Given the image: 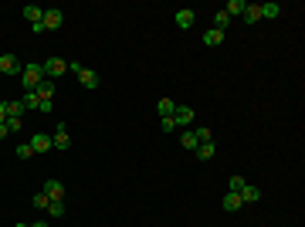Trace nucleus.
<instances>
[{
	"mask_svg": "<svg viewBox=\"0 0 305 227\" xmlns=\"http://www.w3.org/2000/svg\"><path fill=\"white\" fill-rule=\"evenodd\" d=\"M41 81H44V68H41V65H27V68L20 72V85H24V92H38Z\"/></svg>",
	"mask_w": 305,
	"mask_h": 227,
	"instance_id": "f257e3e1",
	"label": "nucleus"
},
{
	"mask_svg": "<svg viewBox=\"0 0 305 227\" xmlns=\"http://www.w3.org/2000/svg\"><path fill=\"white\" fill-rule=\"evenodd\" d=\"M41 68H44V78H51V81H55V78H61L65 72H68V61H61V58H48Z\"/></svg>",
	"mask_w": 305,
	"mask_h": 227,
	"instance_id": "f03ea898",
	"label": "nucleus"
},
{
	"mask_svg": "<svg viewBox=\"0 0 305 227\" xmlns=\"http://www.w3.org/2000/svg\"><path fill=\"white\" fill-rule=\"evenodd\" d=\"M27 146H31L34 152H48V150H55V139H51L48 133H34L31 139H27Z\"/></svg>",
	"mask_w": 305,
	"mask_h": 227,
	"instance_id": "7ed1b4c3",
	"label": "nucleus"
},
{
	"mask_svg": "<svg viewBox=\"0 0 305 227\" xmlns=\"http://www.w3.org/2000/svg\"><path fill=\"white\" fill-rule=\"evenodd\" d=\"M20 58L17 55H0V75H20Z\"/></svg>",
	"mask_w": 305,
	"mask_h": 227,
	"instance_id": "20e7f679",
	"label": "nucleus"
},
{
	"mask_svg": "<svg viewBox=\"0 0 305 227\" xmlns=\"http://www.w3.org/2000/svg\"><path fill=\"white\" fill-rule=\"evenodd\" d=\"M78 85L95 92L98 85H102V75H98V72H92V68H81V72H78Z\"/></svg>",
	"mask_w": 305,
	"mask_h": 227,
	"instance_id": "39448f33",
	"label": "nucleus"
},
{
	"mask_svg": "<svg viewBox=\"0 0 305 227\" xmlns=\"http://www.w3.org/2000/svg\"><path fill=\"white\" fill-rule=\"evenodd\" d=\"M51 139H55V150H72V136H68V126H65V122H58L55 126V136H51Z\"/></svg>",
	"mask_w": 305,
	"mask_h": 227,
	"instance_id": "423d86ee",
	"label": "nucleus"
},
{
	"mask_svg": "<svg viewBox=\"0 0 305 227\" xmlns=\"http://www.w3.org/2000/svg\"><path fill=\"white\" fill-rule=\"evenodd\" d=\"M197 119V112H193L190 105H176V112H173V122L176 126H183V129H190V122Z\"/></svg>",
	"mask_w": 305,
	"mask_h": 227,
	"instance_id": "0eeeda50",
	"label": "nucleus"
},
{
	"mask_svg": "<svg viewBox=\"0 0 305 227\" xmlns=\"http://www.w3.org/2000/svg\"><path fill=\"white\" fill-rule=\"evenodd\" d=\"M41 24H44V31H58V27L65 24V14H61L58 7H51V10H44V20H41Z\"/></svg>",
	"mask_w": 305,
	"mask_h": 227,
	"instance_id": "6e6552de",
	"label": "nucleus"
},
{
	"mask_svg": "<svg viewBox=\"0 0 305 227\" xmlns=\"http://www.w3.org/2000/svg\"><path fill=\"white\" fill-rule=\"evenodd\" d=\"M221 207L228 210V214H234V210H241V207H244V200H241V193H230V190H228V193L221 197Z\"/></svg>",
	"mask_w": 305,
	"mask_h": 227,
	"instance_id": "1a4fd4ad",
	"label": "nucleus"
},
{
	"mask_svg": "<svg viewBox=\"0 0 305 227\" xmlns=\"http://www.w3.org/2000/svg\"><path fill=\"white\" fill-rule=\"evenodd\" d=\"M44 193H48V200H65V183H61V180H48V183H44Z\"/></svg>",
	"mask_w": 305,
	"mask_h": 227,
	"instance_id": "9d476101",
	"label": "nucleus"
},
{
	"mask_svg": "<svg viewBox=\"0 0 305 227\" xmlns=\"http://www.w3.org/2000/svg\"><path fill=\"white\" fill-rule=\"evenodd\" d=\"M24 20H31V27H34V24H41V20H44V7H38V3H27V7H24Z\"/></svg>",
	"mask_w": 305,
	"mask_h": 227,
	"instance_id": "9b49d317",
	"label": "nucleus"
},
{
	"mask_svg": "<svg viewBox=\"0 0 305 227\" xmlns=\"http://www.w3.org/2000/svg\"><path fill=\"white\" fill-rule=\"evenodd\" d=\"M176 27H180V31H190L193 27V20H197V14H193V10H176Z\"/></svg>",
	"mask_w": 305,
	"mask_h": 227,
	"instance_id": "f8f14e48",
	"label": "nucleus"
},
{
	"mask_svg": "<svg viewBox=\"0 0 305 227\" xmlns=\"http://www.w3.org/2000/svg\"><path fill=\"white\" fill-rule=\"evenodd\" d=\"M241 17H244V24H248V27H251V24H258V20H261V3H248Z\"/></svg>",
	"mask_w": 305,
	"mask_h": 227,
	"instance_id": "ddd939ff",
	"label": "nucleus"
},
{
	"mask_svg": "<svg viewBox=\"0 0 305 227\" xmlns=\"http://www.w3.org/2000/svg\"><path fill=\"white\" fill-rule=\"evenodd\" d=\"M38 98H44V102H55V81L51 78H44L38 85Z\"/></svg>",
	"mask_w": 305,
	"mask_h": 227,
	"instance_id": "4468645a",
	"label": "nucleus"
},
{
	"mask_svg": "<svg viewBox=\"0 0 305 227\" xmlns=\"http://www.w3.org/2000/svg\"><path fill=\"white\" fill-rule=\"evenodd\" d=\"M156 112H159V119H170V115L176 112V102H173V98H159V102H156Z\"/></svg>",
	"mask_w": 305,
	"mask_h": 227,
	"instance_id": "2eb2a0df",
	"label": "nucleus"
},
{
	"mask_svg": "<svg viewBox=\"0 0 305 227\" xmlns=\"http://www.w3.org/2000/svg\"><path fill=\"white\" fill-rule=\"evenodd\" d=\"M204 44H207V48H217V44H224V31H217V27L204 31Z\"/></svg>",
	"mask_w": 305,
	"mask_h": 227,
	"instance_id": "dca6fc26",
	"label": "nucleus"
},
{
	"mask_svg": "<svg viewBox=\"0 0 305 227\" xmlns=\"http://www.w3.org/2000/svg\"><path fill=\"white\" fill-rule=\"evenodd\" d=\"M261 17H268V20L282 17V3H275V0H268V3H261Z\"/></svg>",
	"mask_w": 305,
	"mask_h": 227,
	"instance_id": "f3484780",
	"label": "nucleus"
},
{
	"mask_svg": "<svg viewBox=\"0 0 305 227\" xmlns=\"http://www.w3.org/2000/svg\"><path fill=\"white\" fill-rule=\"evenodd\" d=\"M44 214H48L51 221H58V217H65V200H51V204L44 207Z\"/></svg>",
	"mask_w": 305,
	"mask_h": 227,
	"instance_id": "a211bd4d",
	"label": "nucleus"
},
{
	"mask_svg": "<svg viewBox=\"0 0 305 227\" xmlns=\"http://www.w3.org/2000/svg\"><path fill=\"white\" fill-rule=\"evenodd\" d=\"M244 7H248L244 0H228V7H224V14H228V17H241V14H244Z\"/></svg>",
	"mask_w": 305,
	"mask_h": 227,
	"instance_id": "6ab92c4d",
	"label": "nucleus"
},
{
	"mask_svg": "<svg viewBox=\"0 0 305 227\" xmlns=\"http://www.w3.org/2000/svg\"><path fill=\"white\" fill-rule=\"evenodd\" d=\"M3 105H7V119H24V112H27L24 102H3Z\"/></svg>",
	"mask_w": 305,
	"mask_h": 227,
	"instance_id": "aec40b11",
	"label": "nucleus"
},
{
	"mask_svg": "<svg viewBox=\"0 0 305 227\" xmlns=\"http://www.w3.org/2000/svg\"><path fill=\"white\" fill-rule=\"evenodd\" d=\"M180 146H183V150H197V146H200V143H197V136H193V129H183V136H180Z\"/></svg>",
	"mask_w": 305,
	"mask_h": 227,
	"instance_id": "412c9836",
	"label": "nucleus"
},
{
	"mask_svg": "<svg viewBox=\"0 0 305 227\" xmlns=\"http://www.w3.org/2000/svg\"><path fill=\"white\" fill-rule=\"evenodd\" d=\"M241 200H244V204H254V200H261V187H244L241 190Z\"/></svg>",
	"mask_w": 305,
	"mask_h": 227,
	"instance_id": "4be33fe9",
	"label": "nucleus"
},
{
	"mask_svg": "<svg viewBox=\"0 0 305 227\" xmlns=\"http://www.w3.org/2000/svg\"><path fill=\"white\" fill-rule=\"evenodd\" d=\"M197 156H200V159H214V152H217V143H200V146H197Z\"/></svg>",
	"mask_w": 305,
	"mask_h": 227,
	"instance_id": "5701e85b",
	"label": "nucleus"
},
{
	"mask_svg": "<svg viewBox=\"0 0 305 227\" xmlns=\"http://www.w3.org/2000/svg\"><path fill=\"white\" fill-rule=\"evenodd\" d=\"M214 27H217V31H228L230 27V17L224 14V10H214Z\"/></svg>",
	"mask_w": 305,
	"mask_h": 227,
	"instance_id": "b1692460",
	"label": "nucleus"
},
{
	"mask_svg": "<svg viewBox=\"0 0 305 227\" xmlns=\"http://www.w3.org/2000/svg\"><path fill=\"white\" fill-rule=\"evenodd\" d=\"M20 102H24V109H38V105H41L38 92H24V98H20Z\"/></svg>",
	"mask_w": 305,
	"mask_h": 227,
	"instance_id": "393cba45",
	"label": "nucleus"
},
{
	"mask_svg": "<svg viewBox=\"0 0 305 227\" xmlns=\"http://www.w3.org/2000/svg\"><path fill=\"white\" fill-rule=\"evenodd\" d=\"M244 187H248V183H244V176H230V180H228V190H230V193H241Z\"/></svg>",
	"mask_w": 305,
	"mask_h": 227,
	"instance_id": "a878e982",
	"label": "nucleus"
},
{
	"mask_svg": "<svg viewBox=\"0 0 305 227\" xmlns=\"http://www.w3.org/2000/svg\"><path fill=\"white\" fill-rule=\"evenodd\" d=\"M31 204H34V207H38V210H44V207H48V204H51V200H48V193L41 190V193H34V197H31Z\"/></svg>",
	"mask_w": 305,
	"mask_h": 227,
	"instance_id": "bb28decb",
	"label": "nucleus"
},
{
	"mask_svg": "<svg viewBox=\"0 0 305 227\" xmlns=\"http://www.w3.org/2000/svg\"><path fill=\"white\" fill-rule=\"evenodd\" d=\"M193 136H197V143H214V133L204 129V126H200V129H193Z\"/></svg>",
	"mask_w": 305,
	"mask_h": 227,
	"instance_id": "cd10ccee",
	"label": "nucleus"
},
{
	"mask_svg": "<svg viewBox=\"0 0 305 227\" xmlns=\"http://www.w3.org/2000/svg\"><path fill=\"white\" fill-rule=\"evenodd\" d=\"M31 156H34V150H31L27 143H24V146H17V159H31Z\"/></svg>",
	"mask_w": 305,
	"mask_h": 227,
	"instance_id": "c85d7f7f",
	"label": "nucleus"
},
{
	"mask_svg": "<svg viewBox=\"0 0 305 227\" xmlns=\"http://www.w3.org/2000/svg\"><path fill=\"white\" fill-rule=\"evenodd\" d=\"M3 126H7V133H10V136H14V133H20V119H7Z\"/></svg>",
	"mask_w": 305,
	"mask_h": 227,
	"instance_id": "c756f323",
	"label": "nucleus"
},
{
	"mask_svg": "<svg viewBox=\"0 0 305 227\" xmlns=\"http://www.w3.org/2000/svg\"><path fill=\"white\" fill-rule=\"evenodd\" d=\"M38 112H44V115H51V112H55V102H44V98H41V105H38Z\"/></svg>",
	"mask_w": 305,
	"mask_h": 227,
	"instance_id": "7c9ffc66",
	"label": "nucleus"
},
{
	"mask_svg": "<svg viewBox=\"0 0 305 227\" xmlns=\"http://www.w3.org/2000/svg\"><path fill=\"white\" fill-rule=\"evenodd\" d=\"M159 126H163V133H173V129H176V122H173V115H170V119H159Z\"/></svg>",
	"mask_w": 305,
	"mask_h": 227,
	"instance_id": "2f4dec72",
	"label": "nucleus"
},
{
	"mask_svg": "<svg viewBox=\"0 0 305 227\" xmlns=\"http://www.w3.org/2000/svg\"><path fill=\"white\" fill-rule=\"evenodd\" d=\"M0 122H7V105L0 102Z\"/></svg>",
	"mask_w": 305,
	"mask_h": 227,
	"instance_id": "473e14b6",
	"label": "nucleus"
},
{
	"mask_svg": "<svg viewBox=\"0 0 305 227\" xmlns=\"http://www.w3.org/2000/svg\"><path fill=\"white\" fill-rule=\"evenodd\" d=\"M7 136H10V133H7V126H3V122H0V143H3V139H7Z\"/></svg>",
	"mask_w": 305,
	"mask_h": 227,
	"instance_id": "72a5a7b5",
	"label": "nucleus"
},
{
	"mask_svg": "<svg viewBox=\"0 0 305 227\" xmlns=\"http://www.w3.org/2000/svg\"><path fill=\"white\" fill-rule=\"evenodd\" d=\"M31 227H51V224H48V221H34Z\"/></svg>",
	"mask_w": 305,
	"mask_h": 227,
	"instance_id": "f704fd0d",
	"label": "nucleus"
},
{
	"mask_svg": "<svg viewBox=\"0 0 305 227\" xmlns=\"http://www.w3.org/2000/svg\"><path fill=\"white\" fill-rule=\"evenodd\" d=\"M14 227H31V224H14Z\"/></svg>",
	"mask_w": 305,
	"mask_h": 227,
	"instance_id": "c9c22d12",
	"label": "nucleus"
}]
</instances>
